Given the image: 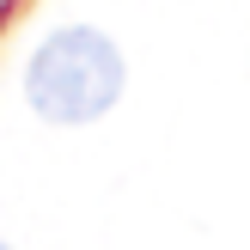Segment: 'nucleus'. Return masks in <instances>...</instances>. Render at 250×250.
I'll return each instance as SVG.
<instances>
[{"instance_id": "nucleus-1", "label": "nucleus", "mask_w": 250, "mask_h": 250, "mask_svg": "<svg viewBox=\"0 0 250 250\" xmlns=\"http://www.w3.org/2000/svg\"><path fill=\"white\" fill-rule=\"evenodd\" d=\"M122 80H128L122 49L92 24H67V31L37 43L31 67H24V98L43 122L80 128V122H98L122 98Z\"/></svg>"}, {"instance_id": "nucleus-2", "label": "nucleus", "mask_w": 250, "mask_h": 250, "mask_svg": "<svg viewBox=\"0 0 250 250\" xmlns=\"http://www.w3.org/2000/svg\"><path fill=\"white\" fill-rule=\"evenodd\" d=\"M0 250H6V244H0Z\"/></svg>"}]
</instances>
